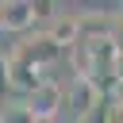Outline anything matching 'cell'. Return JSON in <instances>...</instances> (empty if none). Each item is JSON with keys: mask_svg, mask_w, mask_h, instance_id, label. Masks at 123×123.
I'll list each match as a JSON object with an SVG mask.
<instances>
[{"mask_svg": "<svg viewBox=\"0 0 123 123\" xmlns=\"http://www.w3.org/2000/svg\"><path fill=\"white\" fill-rule=\"evenodd\" d=\"M8 88V50L0 54V92Z\"/></svg>", "mask_w": 123, "mask_h": 123, "instance_id": "obj_9", "label": "cell"}, {"mask_svg": "<svg viewBox=\"0 0 123 123\" xmlns=\"http://www.w3.org/2000/svg\"><path fill=\"white\" fill-rule=\"evenodd\" d=\"M73 123H115V104H111V96H104L96 108H88V111L77 115Z\"/></svg>", "mask_w": 123, "mask_h": 123, "instance_id": "obj_8", "label": "cell"}, {"mask_svg": "<svg viewBox=\"0 0 123 123\" xmlns=\"http://www.w3.org/2000/svg\"><path fill=\"white\" fill-rule=\"evenodd\" d=\"M35 23H38V15H35V0H0V31L27 35Z\"/></svg>", "mask_w": 123, "mask_h": 123, "instance_id": "obj_3", "label": "cell"}, {"mask_svg": "<svg viewBox=\"0 0 123 123\" xmlns=\"http://www.w3.org/2000/svg\"><path fill=\"white\" fill-rule=\"evenodd\" d=\"M38 123H54V119H38Z\"/></svg>", "mask_w": 123, "mask_h": 123, "instance_id": "obj_10", "label": "cell"}, {"mask_svg": "<svg viewBox=\"0 0 123 123\" xmlns=\"http://www.w3.org/2000/svg\"><path fill=\"white\" fill-rule=\"evenodd\" d=\"M0 54H4V50H0Z\"/></svg>", "mask_w": 123, "mask_h": 123, "instance_id": "obj_11", "label": "cell"}, {"mask_svg": "<svg viewBox=\"0 0 123 123\" xmlns=\"http://www.w3.org/2000/svg\"><path fill=\"white\" fill-rule=\"evenodd\" d=\"M27 104H31V111H35L38 119H54V115L65 108V88L50 77V81H42V85L27 96Z\"/></svg>", "mask_w": 123, "mask_h": 123, "instance_id": "obj_4", "label": "cell"}, {"mask_svg": "<svg viewBox=\"0 0 123 123\" xmlns=\"http://www.w3.org/2000/svg\"><path fill=\"white\" fill-rule=\"evenodd\" d=\"M42 81H50V77H46L38 65H31V62H23L19 54H12V50H8V88H12V92H19V100H27Z\"/></svg>", "mask_w": 123, "mask_h": 123, "instance_id": "obj_2", "label": "cell"}, {"mask_svg": "<svg viewBox=\"0 0 123 123\" xmlns=\"http://www.w3.org/2000/svg\"><path fill=\"white\" fill-rule=\"evenodd\" d=\"M0 123H38V115L31 111L27 100H8L0 104Z\"/></svg>", "mask_w": 123, "mask_h": 123, "instance_id": "obj_7", "label": "cell"}, {"mask_svg": "<svg viewBox=\"0 0 123 123\" xmlns=\"http://www.w3.org/2000/svg\"><path fill=\"white\" fill-rule=\"evenodd\" d=\"M12 54H19L23 62H31V65H38L42 73L62 58V46H54V38L46 35V31H35V35H27V38H19L15 46H12Z\"/></svg>", "mask_w": 123, "mask_h": 123, "instance_id": "obj_1", "label": "cell"}, {"mask_svg": "<svg viewBox=\"0 0 123 123\" xmlns=\"http://www.w3.org/2000/svg\"><path fill=\"white\" fill-rule=\"evenodd\" d=\"M119 12H123V8H119Z\"/></svg>", "mask_w": 123, "mask_h": 123, "instance_id": "obj_12", "label": "cell"}, {"mask_svg": "<svg viewBox=\"0 0 123 123\" xmlns=\"http://www.w3.org/2000/svg\"><path fill=\"white\" fill-rule=\"evenodd\" d=\"M46 35L54 38V46H62V50L69 54V50L85 38V35H81V15H77V12H58V15L46 23Z\"/></svg>", "mask_w": 123, "mask_h": 123, "instance_id": "obj_5", "label": "cell"}, {"mask_svg": "<svg viewBox=\"0 0 123 123\" xmlns=\"http://www.w3.org/2000/svg\"><path fill=\"white\" fill-rule=\"evenodd\" d=\"M100 100H104V92H100L92 81H81V77H73V81L65 85V108L73 111V119H77V115H85L88 108H96Z\"/></svg>", "mask_w": 123, "mask_h": 123, "instance_id": "obj_6", "label": "cell"}]
</instances>
